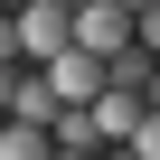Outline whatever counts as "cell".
Returning <instances> with one entry per match:
<instances>
[{
	"label": "cell",
	"instance_id": "cell-1",
	"mask_svg": "<svg viewBox=\"0 0 160 160\" xmlns=\"http://www.w3.org/2000/svg\"><path fill=\"white\" fill-rule=\"evenodd\" d=\"M19 19V57L28 66H47L57 47H75V0H28V10H10Z\"/></svg>",
	"mask_w": 160,
	"mask_h": 160
},
{
	"label": "cell",
	"instance_id": "cell-2",
	"mask_svg": "<svg viewBox=\"0 0 160 160\" xmlns=\"http://www.w3.org/2000/svg\"><path fill=\"white\" fill-rule=\"evenodd\" d=\"M47 85H57V104H94V94L113 85V66H104L94 47H57V57H47Z\"/></svg>",
	"mask_w": 160,
	"mask_h": 160
},
{
	"label": "cell",
	"instance_id": "cell-3",
	"mask_svg": "<svg viewBox=\"0 0 160 160\" xmlns=\"http://www.w3.org/2000/svg\"><path fill=\"white\" fill-rule=\"evenodd\" d=\"M75 47H94V57L132 47V10L122 0H85V10H75Z\"/></svg>",
	"mask_w": 160,
	"mask_h": 160
},
{
	"label": "cell",
	"instance_id": "cell-4",
	"mask_svg": "<svg viewBox=\"0 0 160 160\" xmlns=\"http://www.w3.org/2000/svg\"><path fill=\"white\" fill-rule=\"evenodd\" d=\"M85 113H94V132H104V151H122V141H132V122H141V94H132V85H104V94H94Z\"/></svg>",
	"mask_w": 160,
	"mask_h": 160
},
{
	"label": "cell",
	"instance_id": "cell-5",
	"mask_svg": "<svg viewBox=\"0 0 160 160\" xmlns=\"http://www.w3.org/2000/svg\"><path fill=\"white\" fill-rule=\"evenodd\" d=\"M47 141H57L66 160H85V151H104V132H94V113H85V104H57V122H47Z\"/></svg>",
	"mask_w": 160,
	"mask_h": 160
},
{
	"label": "cell",
	"instance_id": "cell-6",
	"mask_svg": "<svg viewBox=\"0 0 160 160\" xmlns=\"http://www.w3.org/2000/svg\"><path fill=\"white\" fill-rule=\"evenodd\" d=\"M47 122H19V113H0V160H47Z\"/></svg>",
	"mask_w": 160,
	"mask_h": 160
},
{
	"label": "cell",
	"instance_id": "cell-7",
	"mask_svg": "<svg viewBox=\"0 0 160 160\" xmlns=\"http://www.w3.org/2000/svg\"><path fill=\"white\" fill-rule=\"evenodd\" d=\"M10 113H19V122H57V85L19 66V85H10Z\"/></svg>",
	"mask_w": 160,
	"mask_h": 160
},
{
	"label": "cell",
	"instance_id": "cell-8",
	"mask_svg": "<svg viewBox=\"0 0 160 160\" xmlns=\"http://www.w3.org/2000/svg\"><path fill=\"white\" fill-rule=\"evenodd\" d=\"M122 151H141V160H160V113H151V104H141V122H132V141H122Z\"/></svg>",
	"mask_w": 160,
	"mask_h": 160
},
{
	"label": "cell",
	"instance_id": "cell-9",
	"mask_svg": "<svg viewBox=\"0 0 160 160\" xmlns=\"http://www.w3.org/2000/svg\"><path fill=\"white\" fill-rule=\"evenodd\" d=\"M132 38H141V47L160 57V10H132Z\"/></svg>",
	"mask_w": 160,
	"mask_h": 160
},
{
	"label": "cell",
	"instance_id": "cell-10",
	"mask_svg": "<svg viewBox=\"0 0 160 160\" xmlns=\"http://www.w3.org/2000/svg\"><path fill=\"white\" fill-rule=\"evenodd\" d=\"M0 66H19V19L0 10Z\"/></svg>",
	"mask_w": 160,
	"mask_h": 160
},
{
	"label": "cell",
	"instance_id": "cell-11",
	"mask_svg": "<svg viewBox=\"0 0 160 160\" xmlns=\"http://www.w3.org/2000/svg\"><path fill=\"white\" fill-rule=\"evenodd\" d=\"M19 66H28V57H19ZM19 66H0V113H10V85H19Z\"/></svg>",
	"mask_w": 160,
	"mask_h": 160
},
{
	"label": "cell",
	"instance_id": "cell-12",
	"mask_svg": "<svg viewBox=\"0 0 160 160\" xmlns=\"http://www.w3.org/2000/svg\"><path fill=\"white\" fill-rule=\"evenodd\" d=\"M0 10H28V0H0Z\"/></svg>",
	"mask_w": 160,
	"mask_h": 160
},
{
	"label": "cell",
	"instance_id": "cell-13",
	"mask_svg": "<svg viewBox=\"0 0 160 160\" xmlns=\"http://www.w3.org/2000/svg\"><path fill=\"white\" fill-rule=\"evenodd\" d=\"M151 10H160V0H151Z\"/></svg>",
	"mask_w": 160,
	"mask_h": 160
}]
</instances>
